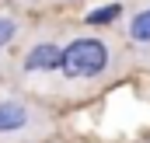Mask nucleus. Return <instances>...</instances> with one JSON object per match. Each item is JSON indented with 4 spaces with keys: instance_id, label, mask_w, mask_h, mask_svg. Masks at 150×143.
I'll use <instances>...</instances> for the list:
<instances>
[{
    "instance_id": "nucleus-1",
    "label": "nucleus",
    "mask_w": 150,
    "mask_h": 143,
    "mask_svg": "<svg viewBox=\"0 0 150 143\" xmlns=\"http://www.w3.org/2000/svg\"><path fill=\"white\" fill-rule=\"evenodd\" d=\"M115 67V49L108 38L94 35V32H84V35H74L70 42H63L59 49V63L52 77H59V84H98L105 80Z\"/></svg>"
},
{
    "instance_id": "nucleus-2",
    "label": "nucleus",
    "mask_w": 150,
    "mask_h": 143,
    "mask_svg": "<svg viewBox=\"0 0 150 143\" xmlns=\"http://www.w3.org/2000/svg\"><path fill=\"white\" fill-rule=\"evenodd\" d=\"M52 129V119L32 98H0V143L38 140Z\"/></svg>"
},
{
    "instance_id": "nucleus-3",
    "label": "nucleus",
    "mask_w": 150,
    "mask_h": 143,
    "mask_svg": "<svg viewBox=\"0 0 150 143\" xmlns=\"http://www.w3.org/2000/svg\"><path fill=\"white\" fill-rule=\"evenodd\" d=\"M59 49H63V42H56V38H38V42H32L18 56V73L21 77H52L56 63H59Z\"/></svg>"
},
{
    "instance_id": "nucleus-4",
    "label": "nucleus",
    "mask_w": 150,
    "mask_h": 143,
    "mask_svg": "<svg viewBox=\"0 0 150 143\" xmlns=\"http://www.w3.org/2000/svg\"><path fill=\"white\" fill-rule=\"evenodd\" d=\"M126 38L140 49H150V0L126 18Z\"/></svg>"
},
{
    "instance_id": "nucleus-5",
    "label": "nucleus",
    "mask_w": 150,
    "mask_h": 143,
    "mask_svg": "<svg viewBox=\"0 0 150 143\" xmlns=\"http://www.w3.org/2000/svg\"><path fill=\"white\" fill-rule=\"evenodd\" d=\"M18 35H21V21L11 18V14H0V52L11 49V45L18 42Z\"/></svg>"
},
{
    "instance_id": "nucleus-6",
    "label": "nucleus",
    "mask_w": 150,
    "mask_h": 143,
    "mask_svg": "<svg viewBox=\"0 0 150 143\" xmlns=\"http://www.w3.org/2000/svg\"><path fill=\"white\" fill-rule=\"evenodd\" d=\"M122 14V4H105V7H98V11H91L87 14V25L91 28H98V25H108V21H115Z\"/></svg>"
},
{
    "instance_id": "nucleus-7",
    "label": "nucleus",
    "mask_w": 150,
    "mask_h": 143,
    "mask_svg": "<svg viewBox=\"0 0 150 143\" xmlns=\"http://www.w3.org/2000/svg\"><path fill=\"white\" fill-rule=\"evenodd\" d=\"M56 4H67V0H56Z\"/></svg>"
}]
</instances>
